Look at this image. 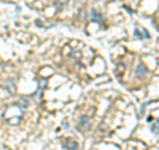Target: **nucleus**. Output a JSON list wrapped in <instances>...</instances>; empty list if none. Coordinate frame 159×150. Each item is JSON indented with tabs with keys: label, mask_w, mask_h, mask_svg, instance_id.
Here are the masks:
<instances>
[{
	"label": "nucleus",
	"mask_w": 159,
	"mask_h": 150,
	"mask_svg": "<svg viewBox=\"0 0 159 150\" xmlns=\"http://www.w3.org/2000/svg\"><path fill=\"white\" fill-rule=\"evenodd\" d=\"M62 149L64 150H80L78 143L76 141H73L70 138H66L65 141L62 142Z\"/></svg>",
	"instance_id": "nucleus-1"
},
{
	"label": "nucleus",
	"mask_w": 159,
	"mask_h": 150,
	"mask_svg": "<svg viewBox=\"0 0 159 150\" xmlns=\"http://www.w3.org/2000/svg\"><path fill=\"white\" fill-rule=\"evenodd\" d=\"M89 126H90V118L88 116H81L78 120V129L81 128L84 130H88Z\"/></svg>",
	"instance_id": "nucleus-2"
},
{
	"label": "nucleus",
	"mask_w": 159,
	"mask_h": 150,
	"mask_svg": "<svg viewBox=\"0 0 159 150\" xmlns=\"http://www.w3.org/2000/svg\"><path fill=\"white\" fill-rule=\"evenodd\" d=\"M68 2H69V0H56V4H54V7H56L57 11H61L62 8L66 7Z\"/></svg>",
	"instance_id": "nucleus-6"
},
{
	"label": "nucleus",
	"mask_w": 159,
	"mask_h": 150,
	"mask_svg": "<svg viewBox=\"0 0 159 150\" xmlns=\"http://www.w3.org/2000/svg\"><path fill=\"white\" fill-rule=\"evenodd\" d=\"M90 20L93 23H98V24H101L102 21H103V17H102V15H101V12H98L97 9H92L90 11Z\"/></svg>",
	"instance_id": "nucleus-3"
},
{
	"label": "nucleus",
	"mask_w": 159,
	"mask_h": 150,
	"mask_svg": "<svg viewBox=\"0 0 159 150\" xmlns=\"http://www.w3.org/2000/svg\"><path fill=\"white\" fill-rule=\"evenodd\" d=\"M134 36H135L137 39H150V35H148V32L146 31V29H142V31H139V28L135 27V29H134Z\"/></svg>",
	"instance_id": "nucleus-5"
},
{
	"label": "nucleus",
	"mask_w": 159,
	"mask_h": 150,
	"mask_svg": "<svg viewBox=\"0 0 159 150\" xmlns=\"http://www.w3.org/2000/svg\"><path fill=\"white\" fill-rule=\"evenodd\" d=\"M150 130L152 134H159V118H157L155 121H154L151 124V128H150Z\"/></svg>",
	"instance_id": "nucleus-7"
},
{
	"label": "nucleus",
	"mask_w": 159,
	"mask_h": 150,
	"mask_svg": "<svg viewBox=\"0 0 159 150\" xmlns=\"http://www.w3.org/2000/svg\"><path fill=\"white\" fill-rule=\"evenodd\" d=\"M146 73H147V68L143 65V64H138L137 69H135V76L138 78H142V77L146 76Z\"/></svg>",
	"instance_id": "nucleus-4"
}]
</instances>
